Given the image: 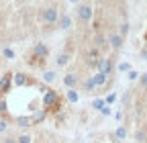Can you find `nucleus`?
I'll return each mask as SVG.
<instances>
[{
  "instance_id": "obj_14",
  "label": "nucleus",
  "mask_w": 147,
  "mask_h": 143,
  "mask_svg": "<svg viewBox=\"0 0 147 143\" xmlns=\"http://www.w3.org/2000/svg\"><path fill=\"white\" fill-rule=\"evenodd\" d=\"M55 80V72H43V82L45 84H51Z\"/></svg>"
},
{
  "instance_id": "obj_7",
  "label": "nucleus",
  "mask_w": 147,
  "mask_h": 143,
  "mask_svg": "<svg viewBox=\"0 0 147 143\" xmlns=\"http://www.w3.org/2000/svg\"><path fill=\"white\" fill-rule=\"evenodd\" d=\"M12 84L14 86H29L31 80H29L27 74H21V72H18V74H12Z\"/></svg>"
},
{
  "instance_id": "obj_19",
  "label": "nucleus",
  "mask_w": 147,
  "mask_h": 143,
  "mask_svg": "<svg viewBox=\"0 0 147 143\" xmlns=\"http://www.w3.org/2000/svg\"><path fill=\"white\" fill-rule=\"evenodd\" d=\"M115 135H117V139H125V137H127V129H125V127H119Z\"/></svg>"
},
{
  "instance_id": "obj_12",
  "label": "nucleus",
  "mask_w": 147,
  "mask_h": 143,
  "mask_svg": "<svg viewBox=\"0 0 147 143\" xmlns=\"http://www.w3.org/2000/svg\"><path fill=\"white\" fill-rule=\"evenodd\" d=\"M82 86H84V92H94V90H96V84H94V80H92V78L84 80Z\"/></svg>"
},
{
  "instance_id": "obj_24",
  "label": "nucleus",
  "mask_w": 147,
  "mask_h": 143,
  "mask_svg": "<svg viewBox=\"0 0 147 143\" xmlns=\"http://www.w3.org/2000/svg\"><path fill=\"white\" fill-rule=\"evenodd\" d=\"M127 31H129V25L125 23V25H121V33H119V35H123V37H125V35H127Z\"/></svg>"
},
{
  "instance_id": "obj_17",
  "label": "nucleus",
  "mask_w": 147,
  "mask_h": 143,
  "mask_svg": "<svg viewBox=\"0 0 147 143\" xmlns=\"http://www.w3.org/2000/svg\"><path fill=\"white\" fill-rule=\"evenodd\" d=\"M135 139H137L139 143H145V141H147V133H145V131H137Z\"/></svg>"
},
{
  "instance_id": "obj_20",
  "label": "nucleus",
  "mask_w": 147,
  "mask_h": 143,
  "mask_svg": "<svg viewBox=\"0 0 147 143\" xmlns=\"http://www.w3.org/2000/svg\"><path fill=\"white\" fill-rule=\"evenodd\" d=\"M139 84H141V88H145V90H147V74H141V76H139Z\"/></svg>"
},
{
  "instance_id": "obj_23",
  "label": "nucleus",
  "mask_w": 147,
  "mask_h": 143,
  "mask_svg": "<svg viewBox=\"0 0 147 143\" xmlns=\"http://www.w3.org/2000/svg\"><path fill=\"white\" fill-rule=\"evenodd\" d=\"M104 45H106V39L104 37H98L96 39V47H104Z\"/></svg>"
},
{
  "instance_id": "obj_26",
  "label": "nucleus",
  "mask_w": 147,
  "mask_h": 143,
  "mask_svg": "<svg viewBox=\"0 0 147 143\" xmlns=\"http://www.w3.org/2000/svg\"><path fill=\"white\" fill-rule=\"evenodd\" d=\"M2 143H16V139H14V137H4Z\"/></svg>"
},
{
  "instance_id": "obj_9",
  "label": "nucleus",
  "mask_w": 147,
  "mask_h": 143,
  "mask_svg": "<svg viewBox=\"0 0 147 143\" xmlns=\"http://www.w3.org/2000/svg\"><path fill=\"white\" fill-rule=\"evenodd\" d=\"M92 80H94V84H96V88H102L106 82H108V74H104V72H98L96 76H92Z\"/></svg>"
},
{
  "instance_id": "obj_16",
  "label": "nucleus",
  "mask_w": 147,
  "mask_h": 143,
  "mask_svg": "<svg viewBox=\"0 0 147 143\" xmlns=\"http://www.w3.org/2000/svg\"><path fill=\"white\" fill-rule=\"evenodd\" d=\"M67 100H69V102H78V94H76L74 88H69V90H67Z\"/></svg>"
},
{
  "instance_id": "obj_21",
  "label": "nucleus",
  "mask_w": 147,
  "mask_h": 143,
  "mask_svg": "<svg viewBox=\"0 0 147 143\" xmlns=\"http://www.w3.org/2000/svg\"><path fill=\"white\" fill-rule=\"evenodd\" d=\"M92 106H94L96 111H100L102 106H104V100H94V102H92Z\"/></svg>"
},
{
  "instance_id": "obj_6",
  "label": "nucleus",
  "mask_w": 147,
  "mask_h": 143,
  "mask_svg": "<svg viewBox=\"0 0 147 143\" xmlns=\"http://www.w3.org/2000/svg\"><path fill=\"white\" fill-rule=\"evenodd\" d=\"M12 86V74H4L2 80H0V94H6Z\"/></svg>"
},
{
  "instance_id": "obj_8",
  "label": "nucleus",
  "mask_w": 147,
  "mask_h": 143,
  "mask_svg": "<svg viewBox=\"0 0 147 143\" xmlns=\"http://www.w3.org/2000/svg\"><path fill=\"white\" fill-rule=\"evenodd\" d=\"M57 29H61V31L71 29V16H69V14H59V19H57Z\"/></svg>"
},
{
  "instance_id": "obj_15",
  "label": "nucleus",
  "mask_w": 147,
  "mask_h": 143,
  "mask_svg": "<svg viewBox=\"0 0 147 143\" xmlns=\"http://www.w3.org/2000/svg\"><path fill=\"white\" fill-rule=\"evenodd\" d=\"M33 139H31V135H27V133H23V135H18L16 137V143H31Z\"/></svg>"
},
{
  "instance_id": "obj_27",
  "label": "nucleus",
  "mask_w": 147,
  "mask_h": 143,
  "mask_svg": "<svg viewBox=\"0 0 147 143\" xmlns=\"http://www.w3.org/2000/svg\"><path fill=\"white\" fill-rule=\"evenodd\" d=\"M119 69H121V72H129V63H121Z\"/></svg>"
},
{
  "instance_id": "obj_2",
  "label": "nucleus",
  "mask_w": 147,
  "mask_h": 143,
  "mask_svg": "<svg viewBox=\"0 0 147 143\" xmlns=\"http://www.w3.org/2000/svg\"><path fill=\"white\" fill-rule=\"evenodd\" d=\"M76 14H78V19H80L82 23H90V21H92V14H94V10H92L90 4H80L78 10H76Z\"/></svg>"
},
{
  "instance_id": "obj_18",
  "label": "nucleus",
  "mask_w": 147,
  "mask_h": 143,
  "mask_svg": "<svg viewBox=\"0 0 147 143\" xmlns=\"http://www.w3.org/2000/svg\"><path fill=\"white\" fill-rule=\"evenodd\" d=\"M2 55H4L6 59H14V51L8 49V47H4V49H2Z\"/></svg>"
},
{
  "instance_id": "obj_5",
  "label": "nucleus",
  "mask_w": 147,
  "mask_h": 143,
  "mask_svg": "<svg viewBox=\"0 0 147 143\" xmlns=\"http://www.w3.org/2000/svg\"><path fill=\"white\" fill-rule=\"evenodd\" d=\"M43 106H45V111H49L51 106H53V111H57V94H55L53 90H51V92H45Z\"/></svg>"
},
{
  "instance_id": "obj_11",
  "label": "nucleus",
  "mask_w": 147,
  "mask_h": 143,
  "mask_svg": "<svg viewBox=\"0 0 147 143\" xmlns=\"http://www.w3.org/2000/svg\"><path fill=\"white\" fill-rule=\"evenodd\" d=\"M63 84L67 86V88H74L78 84V78H76V74H67V76H63Z\"/></svg>"
},
{
  "instance_id": "obj_13",
  "label": "nucleus",
  "mask_w": 147,
  "mask_h": 143,
  "mask_svg": "<svg viewBox=\"0 0 147 143\" xmlns=\"http://www.w3.org/2000/svg\"><path fill=\"white\" fill-rule=\"evenodd\" d=\"M67 63H69V53H59V55H57V65L63 67Z\"/></svg>"
},
{
  "instance_id": "obj_25",
  "label": "nucleus",
  "mask_w": 147,
  "mask_h": 143,
  "mask_svg": "<svg viewBox=\"0 0 147 143\" xmlns=\"http://www.w3.org/2000/svg\"><path fill=\"white\" fill-rule=\"evenodd\" d=\"M6 127H8V125H6L4 121H0V135H2V133L6 131Z\"/></svg>"
},
{
  "instance_id": "obj_28",
  "label": "nucleus",
  "mask_w": 147,
  "mask_h": 143,
  "mask_svg": "<svg viewBox=\"0 0 147 143\" xmlns=\"http://www.w3.org/2000/svg\"><path fill=\"white\" fill-rule=\"evenodd\" d=\"M69 2H74V4H78V2H80V0H69Z\"/></svg>"
},
{
  "instance_id": "obj_22",
  "label": "nucleus",
  "mask_w": 147,
  "mask_h": 143,
  "mask_svg": "<svg viewBox=\"0 0 147 143\" xmlns=\"http://www.w3.org/2000/svg\"><path fill=\"white\" fill-rule=\"evenodd\" d=\"M137 78H139V74H137V72H135V69H129V80L133 82V80H137Z\"/></svg>"
},
{
  "instance_id": "obj_1",
  "label": "nucleus",
  "mask_w": 147,
  "mask_h": 143,
  "mask_svg": "<svg viewBox=\"0 0 147 143\" xmlns=\"http://www.w3.org/2000/svg\"><path fill=\"white\" fill-rule=\"evenodd\" d=\"M59 10H57V6H45V8H41V12H39V19L47 25V27H53V25H57V19H59Z\"/></svg>"
},
{
  "instance_id": "obj_10",
  "label": "nucleus",
  "mask_w": 147,
  "mask_h": 143,
  "mask_svg": "<svg viewBox=\"0 0 147 143\" xmlns=\"http://www.w3.org/2000/svg\"><path fill=\"white\" fill-rule=\"evenodd\" d=\"M16 125H18V127H23V129H27V127L33 125V117H18L16 119Z\"/></svg>"
},
{
  "instance_id": "obj_29",
  "label": "nucleus",
  "mask_w": 147,
  "mask_h": 143,
  "mask_svg": "<svg viewBox=\"0 0 147 143\" xmlns=\"http://www.w3.org/2000/svg\"><path fill=\"white\" fill-rule=\"evenodd\" d=\"M51 143H61V141H57V139H53V141H51Z\"/></svg>"
},
{
  "instance_id": "obj_4",
  "label": "nucleus",
  "mask_w": 147,
  "mask_h": 143,
  "mask_svg": "<svg viewBox=\"0 0 147 143\" xmlns=\"http://www.w3.org/2000/svg\"><path fill=\"white\" fill-rule=\"evenodd\" d=\"M33 55L39 59V61H45V59L49 57V49H47V45H45V43H35V47H33Z\"/></svg>"
},
{
  "instance_id": "obj_3",
  "label": "nucleus",
  "mask_w": 147,
  "mask_h": 143,
  "mask_svg": "<svg viewBox=\"0 0 147 143\" xmlns=\"http://www.w3.org/2000/svg\"><path fill=\"white\" fill-rule=\"evenodd\" d=\"M108 47L113 49V51H121L123 49V43H125V37L119 33H113V35H108V39H106Z\"/></svg>"
},
{
  "instance_id": "obj_30",
  "label": "nucleus",
  "mask_w": 147,
  "mask_h": 143,
  "mask_svg": "<svg viewBox=\"0 0 147 143\" xmlns=\"http://www.w3.org/2000/svg\"><path fill=\"white\" fill-rule=\"evenodd\" d=\"M98 2H108V0H98Z\"/></svg>"
}]
</instances>
